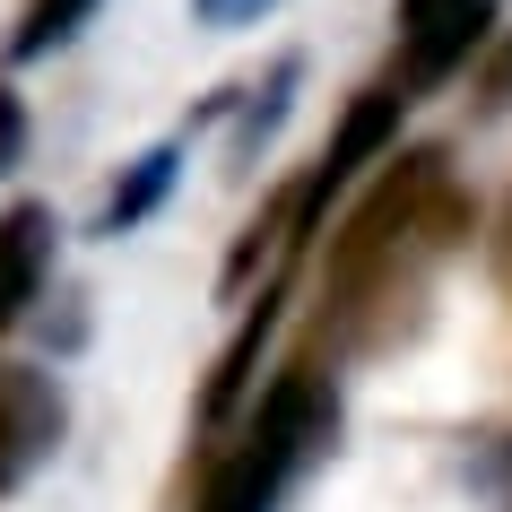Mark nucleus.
Instances as JSON below:
<instances>
[{"label": "nucleus", "instance_id": "nucleus-1", "mask_svg": "<svg viewBox=\"0 0 512 512\" xmlns=\"http://www.w3.org/2000/svg\"><path fill=\"white\" fill-rule=\"evenodd\" d=\"M478 226V200L452 183L443 148H408L382 157V174L356 191V209L339 217V235L322 252V313H313V365L391 339L408 304L426 296V278L452 261Z\"/></svg>", "mask_w": 512, "mask_h": 512}, {"label": "nucleus", "instance_id": "nucleus-2", "mask_svg": "<svg viewBox=\"0 0 512 512\" xmlns=\"http://www.w3.org/2000/svg\"><path fill=\"white\" fill-rule=\"evenodd\" d=\"M330 434H339V391H330V374L313 365V356H296V365L252 400L243 434L209 460L200 504H191V512H278V504H287V486L322 460Z\"/></svg>", "mask_w": 512, "mask_h": 512}, {"label": "nucleus", "instance_id": "nucleus-3", "mask_svg": "<svg viewBox=\"0 0 512 512\" xmlns=\"http://www.w3.org/2000/svg\"><path fill=\"white\" fill-rule=\"evenodd\" d=\"M495 9H504V0H400V44H391L382 87H391L400 105H426L434 87H452L460 70L486 53Z\"/></svg>", "mask_w": 512, "mask_h": 512}, {"label": "nucleus", "instance_id": "nucleus-4", "mask_svg": "<svg viewBox=\"0 0 512 512\" xmlns=\"http://www.w3.org/2000/svg\"><path fill=\"white\" fill-rule=\"evenodd\" d=\"M61 426H70L61 382L44 365H0V495H18L61 452Z\"/></svg>", "mask_w": 512, "mask_h": 512}, {"label": "nucleus", "instance_id": "nucleus-5", "mask_svg": "<svg viewBox=\"0 0 512 512\" xmlns=\"http://www.w3.org/2000/svg\"><path fill=\"white\" fill-rule=\"evenodd\" d=\"M400 96L391 87H365L348 113H339V131H330V148H322V165L304 174V217H313V235H322V209L339 200V191H356V174L374 157H400Z\"/></svg>", "mask_w": 512, "mask_h": 512}, {"label": "nucleus", "instance_id": "nucleus-6", "mask_svg": "<svg viewBox=\"0 0 512 512\" xmlns=\"http://www.w3.org/2000/svg\"><path fill=\"white\" fill-rule=\"evenodd\" d=\"M53 209L44 200H18V209L0 217V339L18 330V313H27L35 296H44V270H53Z\"/></svg>", "mask_w": 512, "mask_h": 512}, {"label": "nucleus", "instance_id": "nucleus-7", "mask_svg": "<svg viewBox=\"0 0 512 512\" xmlns=\"http://www.w3.org/2000/svg\"><path fill=\"white\" fill-rule=\"evenodd\" d=\"M174 165H183V148H148V157L131 165V183H113L105 217H96V235H131L139 217H148V209L165 200V191H174Z\"/></svg>", "mask_w": 512, "mask_h": 512}, {"label": "nucleus", "instance_id": "nucleus-8", "mask_svg": "<svg viewBox=\"0 0 512 512\" xmlns=\"http://www.w3.org/2000/svg\"><path fill=\"white\" fill-rule=\"evenodd\" d=\"M96 18V0H27V18H18V35H9V61H44L61 53L70 35Z\"/></svg>", "mask_w": 512, "mask_h": 512}, {"label": "nucleus", "instance_id": "nucleus-9", "mask_svg": "<svg viewBox=\"0 0 512 512\" xmlns=\"http://www.w3.org/2000/svg\"><path fill=\"white\" fill-rule=\"evenodd\" d=\"M270 9H278V0H191V18H200V27H217V35H235V27H261Z\"/></svg>", "mask_w": 512, "mask_h": 512}, {"label": "nucleus", "instance_id": "nucleus-10", "mask_svg": "<svg viewBox=\"0 0 512 512\" xmlns=\"http://www.w3.org/2000/svg\"><path fill=\"white\" fill-rule=\"evenodd\" d=\"M18 148H27V105H18V87H0V174L18 165Z\"/></svg>", "mask_w": 512, "mask_h": 512}]
</instances>
